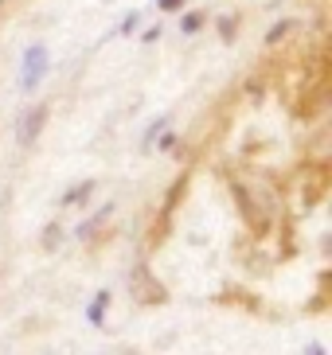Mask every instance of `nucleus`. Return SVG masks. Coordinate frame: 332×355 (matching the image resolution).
Instances as JSON below:
<instances>
[{"mask_svg": "<svg viewBox=\"0 0 332 355\" xmlns=\"http://www.w3.org/2000/svg\"><path fill=\"white\" fill-rule=\"evenodd\" d=\"M43 121H47V110H31L28 117H24V125H20V145H31L35 137H40V129H43Z\"/></svg>", "mask_w": 332, "mask_h": 355, "instance_id": "2", "label": "nucleus"}, {"mask_svg": "<svg viewBox=\"0 0 332 355\" xmlns=\"http://www.w3.org/2000/svg\"><path fill=\"white\" fill-rule=\"evenodd\" d=\"M86 191H90V184H83V188H71L67 196H63V203H78V199H86Z\"/></svg>", "mask_w": 332, "mask_h": 355, "instance_id": "5", "label": "nucleus"}, {"mask_svg": "<svg viewBox=\"0 0 332 355\" xmlns=\"http://www.w3.org/2000/svg\"><path fill=\"white\" fill-rule=\"evenodd\" d=\"M180 4H184V0H160V4H156V8H160V12H176Z\"/></svg>", "mask_w": 332, "mask_h": 355, "instance_id": "8", "label": "nucleus"}, {"mask_svg": "<svg viewBox=\"0 0 332 355\" xmlns=\"http://www.w3.org/2000/svg\"><path fill=\"white\" fill-rule=\"evenodd\" d=\"M43 74H47V47H43V43H31L28 55H24V74H20L24 94H31V90L43 83Z\"/></svg>", "mask_w": 332, "mask_h": 355, "instance_id": "1", "label": "nucleus"}, {"mask_svg": "<svg viewBox=\"0 0 332 355\" xmlns=\"http://www.w3.org/2000/svg\"><path fill=\"white\" fill-rule=\"evenodd\" d=\"M160 129H165V117H160V121H153V129H149V133H145V145H153V141H156V133H160Z\"/></svg>", "mask_w": 332, "mask_h": 355, "instance_id": "6", "label": "nucleus"}, {"mask_svg": "<svg viewBox=\"0 0 332 355\" xmlns=\"http://www.w3.org/2000/svg\"><path fill=\"white\" fill-rule=\"evenodd\" d=\"M199 24H204L199 16H188V20H184V32H188V35H192V32H199Z\"/></svg>", "mask_w": 332, "mask_h": 355, "instance_id": "7", "label": "nucleus"}, {"mask_svg": "<svg viewBox=\"0 0 332 355\" xmlns=\"http://www.w3.org/2000/svg\"><path fill=\"white\" fill-rule=\"evenodd\" d=\"M106 304H110V293H98L94 297V304H90V324H102V316H106Z\"/></svg>", "mask_w": 332, "mask_h": 355, "instance_id": "3", "label": "nucleus"}, {"mask_svg": "<svg viewBox=\"0 0 332 355\" xmlns=\"http://www.w3.org/2000/svg\"><path fill=\"white\" fill-rule=\"evenodd\" d=\"M293 28H297V24H293V20H281V24H278V28H274V32H270V35H266V40H270V43H278V40H281V35H285V32H293Z\"/></svg>", "mask_w": 332, "mask_h": 355, "instance_id": "4", "label": "nucleus"}]
</instances>
